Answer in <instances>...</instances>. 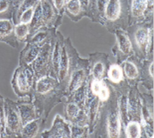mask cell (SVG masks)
<instances>
[{
    "label": "cell",
    "instance_id": "cell-1",
    "mask_svg": "<svg viewBox=\"0 0 154 138\" xmlns=\"http://www.w3.org/2000/svg\"><path fill=\"white\" fill-rule=\"evenodd\" d=\"M65 97V89L57 79L45 76L37 79L32 90L31 101L35 108L37 118L42 117L44 125L54 108Z\"/></svg>",
    "mask_w": 154,
    "mask_h": 138
},
{
    "label": "cell",
    "instance_id": "cell-2",
    "mask_svg": "<svg viewBox=\"0 0 154 138\" xmlns=\"http://www.w3.org/2000/svg\"><path fill=\"white\" fill-rule=\"evenodd\" d=\"M91 137L95 138L125 137L119 113L117 95L113 88L110 97L103 103L100 108L94 131Z\"/></svg>",
    "mask_w": 154,
    "mask_h": 138
},
{
    "label": "cell",
    "instance_id": "cell-3",
    "mask_svg": "<svg viewBox=\"0 0 154 138\" xmlns=\"http://www.w3.org/2000/svg\"><path fill=\"white\" fill-rule=\"evenodd\" d=\"M113 87L106 79L102 81L93 79L88 76L86 83L84 110L87 114L90 137L94 131L100 108L103 103L110 97Z\"/></svg>",
    "mask_w": 154,
    "mask_h": 138
},
{
    "label": "cell",
    "instance_id": "cell-4",
    "mask_svg": "<svg viewBox=\"0 0 154 138\" xmlns=\"http://www.w3.org/2000/svg\"><path fill=\"white\" fill-rule=\"evenodd\" d=\"M153 21L129 25L126 29L134 55L141 60H153Z\"/></svg>",
    "mask_w": 154,
    "mask_h": 138
},
{
    "label": "cell",
    "instance_id": "cell-5",
    "mask_svg": "<svg viewBox=\"0 0 154 138\" xmlns=\"http://www.w3.org/2000/svg\"><path fill=\"white\" fill-rule=\"evenodd\" d=\"M88 66L89 60L88 58H81L72 44L71 38H65L58 74V81L65 91L72 72L79 67Z\"/></svg>",
    "mask_w": 154,
    "mask_h": 138
},
{
    "label": "cell",
    "instance_id": "cell-6",
    "mask_svg": "<svg viewBox=\"0 0 154 138\" xmlns=\"http://www.w3.org/2000/svg\"><path fill=\"white\" fill-rule=\"evenodd\" d=\"M102 26L113 34L117 29L126 31L129 27V0H107Z\"/></svg>",
    "mask_w": 154,
    "mask_h": 138
},
{
    "label": "cell",
    "instance_id": "cell-7",
    "mask_svg": "<svg viewBox=\"0 0 154 138\" xmlns=\"http://www.w3.org/2000/svg\"><path fill=\"white\" fill-rule=\"evenodd\" d=\"M36 79L31 64L19 65L14 72L11 86L19 98L28 97L32 99V90Z\"/></svg>",
    "mask_w": 154,
    "mask_h": 138
},
{
    "label": "cell",
    "instance_id": "cell-8",
    "mask_svg": "<svg viewBox=\"0 0 154 138\" xmlns=\"http://www.w3.org/2000/svg\"><path fill=\"white\" fill-rule=\"evenodd\" d=\"M4 110L6 138H22L23 125L16 102L8 98L4 99Z\"/></svg>",
    "mask_w": 154,
    "mask_h": 138
},
{
    "label": "cell",
    "instance_id": "cell-9",
    "mask_svg": "<svg viewBox=\"0 0 154 138\" xmlns=\"http://www.w3.org/2000/svg\"><path fill=\"white\" fill-rule=\"evenodd\" d=\"M142 109L140 124L142 128V138H153V92H141Z\"/></svg>",
    "mask_w": 154,
    "mask_h": 138
},
{
    "label": "cell",
    "instance_id": "cell-10",
    "mask_svg": "<svg viewBox=\"0 0 154 138\" xmlns=\"http://www.w3.org/2000/svg\"><path fill=\"white\" fill-rule=\"evenodd\" d=\"M116 42L112 48V53L116 58L117 64L120 65L129 57L134 55L132 44L128 36L127 33L125 30L117 29L114 31Z\"/></svg>",
    "mask_w": 154,
    "mask_h": 138
},
{
    "label": "cell",
    "instance_id": "cell-11",
    "mask_svg": "<svg viewBox=\"0 0 154 138\" xmlns=\"http://www.w3.org/2000/svg\"><path fill=\"white\" fill-rule=\"evenodd\" d=\"M109 54L104 52H94L89 54V74L93 79L102 81L106 78L107 71L111 65Z\"/></svg>",
    "mask_w": 154,
    "mask_h": 138
},
{
    "label": "cell",
    "instance_id": "cell-12",
    "mask_svg": "<svg viewBox=\"0 0 154 138\" xmlns=\"http://www.w3.org/2000/svg\"><path fill=\"white\" fill-rule=\"evenodd\" d=\"M120 65L122 68L125 80L130 86L138 85L140 83L142 60L134 55L120 63Z\"/></svg>",
    "mask_w": 154,
    "mask_h": 138
},
{
    "label": "cell",
    "instance_id": "cell-13",
    "mask_svg": "<svg viewBox=\"0 0 154 138\" xmlns=\"http://www.w3.org/2000/svg\"><path fill=\"white\" fill-rule=\"evenodd\" d=\"M64 39L63 34L58 31H56L51 39V69L48 76L57 79Z\"/></svg>",
    "mask_w": 154,
    "mask_h": 138
},
{
    "label": "cell",
    "instance_id": "cell-14",
    "mask_svg": "<svg viewBox=\"0 0 154 138\" xmlns=\"http://www.w3.org/2000/svg\"><path fill=\"white\" fill-rule=\"evenodd\" d=\"M51 40L41 47L39 55L31 63L36 81L42 77L49 75L51 69Z\"/></svg>",
    "mask_w": 154,
    "mask_h": 138
},
{
    "label": "cell",
    "instance_id": "cell-15",
    "mask_svg": "<svg viewBox=\"0 0 154 138\" xmlns=\"http://www.w3.org/2000/svg\"><path fill=\"white\" fill-rule=\"evenodd\" d=\"M71 124L61 115L56 114L50 129L42 132V138H71Z\"/></svg>",
    "mask_w": 154,
    "mask_h": 138
},
{
    "label": "cell",
    "instance_id": "cell-16",
    "mask_svg": "<svg viewBox=\"0 0 154 138\" xmlns=\"http://www.w3.org/2000/svg\"><path fill=\"white\" fill-rule=\"evenodd\" d=\"M142 97L138 85L130 86L128 92L127 111L129 121L141 120Z\"/></svg>",
    "mask_w": 154,
    "mask_h": 138
},
{
    "label": "cell",
    "instance_id": "cell-17",
    "mask_svg": "<svg viewBox=\"0 0 154 138\" xmlns=\"http://www.w3.org/2000/svg\"><path fill=\"white\" fill-rule=\"evenodd\" d=\"M64 118L70 124L79 126H88V117L84 108L70 101H65L64 106Z\"/></svg>",
    "mask_w": 154,
    "mask_h": 138
},
{
    "label": "cell",
    "instance_id": "cell-18",
    "mask_svg": "<svg viewBox=\"0 0 154 138\" xmlns=\"http://www.w3.org/2000/svg\"><path fill=\"white\" fill-rule=\"evenodd\" d=\"M44 27L57 29L62 24L63 16L60 15L53 5L52 0H40Z\"/></svg>",
    "mask_w": 154,
    "mask_h": 138
},
{
    "label": "cell",
    "instance_id": "cell-19",
    "mask_svg": "<svg viewBox=\"0 0 154 138\" xmlns=\"http://www.w3.org/2000/svg\"><path fill=\"white\" fill-rule=\"evenodd\" d=\"M88 76H89L88 67H82L75 69L70 76L68 85L65 91L64 97H69L75 91L86 84Z\"/></svg>",
    "mask_w": 154,
    "mask_h": 138
},
{
    "label": "cell",
    "instance_id": "cell-20",
    "mask_svg": "<svg viewBox=\"0 0 154 138\" xmlns=\"http://www.w3.org/2000/svg\"><path fill=\"white\" fill-rule=\"evenodd\" d=\"M0 42L17 49L20 42L15 34V25L12 20H0Z\"/></svg>",
    "mask_w": 154,
    "mask_h": 138
},
{
    "label": "cell",
    "instance_id": "cell-21",
    "mask_svg": "<svg viewBox=\"0 0 154 138\" xmlns=\"http://www.w3.org/2000/svg\"><path fill=\"white\" fill-rule=\"evenodd\" d=\"M147 0H129V26L144 22Z\"/></svg>",
    "mask_w": 154,
    "mask_h": 138
},
{
    "label": "cell",
    "instance_id": "cell-22",
    "mask_svg": "<svg viewBox=\"0 0 154 138\" xmlns=\"http://www.w3.org/2000/svg\"><path fill=\"white\" fill-rule=\"evenodd\" d=\"M154 60H142V70L140 83L148 92H153L154 89Z\"/></svg>",
    "mask_w": 154,
    "mask_h": 138
},
{
    "label": "cell",
    "instance_id": "cell-23",
    "mask_svg": "<svg viewBox=\"0 0 154 138\" xmlns=\"http://www.w3.org/2000/svg\"><path fill=\"white\" fill-rule=\"evenodd\" d=\"M15 102L23 126L37 119L35 108L31 99L28 101L18 100Z\"/></svg>",
    "mask_w": 154,
    "mask_h": 138
},
{
    "label": "cell",
    "instance_id": "cell-24",
    "mask_svg": "<svg viewBox=\"0 0 154 138\" xmlns=\"http://www.w3.org/2000/svg\"><path fill=\"white\" fill-rule=\"evenodd\" d=\"M57 29L56 28L48 29V28L44 27L35 33L32 36L28 38L25 43H29L42 47L44 44L49 43L51 40L53 35L57 31Z\"/></svg>",
    "mask_w": 154,
    "mask_h": 138
},
{
    "label": "cell",
    "instance_id": "cell-25",
    "mask_svg": "<svg viewBox=\"0 0 154 138\" xmlns=\"http://www.w3.org/2000/svg\"><path fill=\"white\" fill-rule=\"evenodd\" d=\"M106 2L107 0H91L87 18L93 22L102 25Z\"/></svg>",
    "mask_w": 154,
    "mask_h": 138
},
{
    "label": "cell",
    "instance_id": "cell-26",
    "mask_svg": "<svg viewBox=\"0 0 154 138\" xmlns=\"http://www.w3.org/2000/svg\"><path fill=\"white\" fill-rule=\"evenodd\" d=\"M64 13L74 22H78L84 17H86L85 11L79 0H69L66 2Z\"/></svg>",
    "mask_w": 154,
    "mask_h": 138
},
{
    "label": "cell",
    "instance_id": "cell-27",
    "mask_svg": "<svg viewBox=\"0 0 154 138\" xmlns=\"http://www.w3.org/2000/svg\"><path fill=\"white\" fill-rule=\"evenodd\" d=\"M25 47L20 53L19 65L31 64L36 59L40 51V47L33 45L29 43H25Z\"/></svg>",
    "mask_w": 154,
    "mask_h": 138
},
{
    "label": "cell",
    "instance_id": "cell-28",
    "mask_svg": "<svg viewBox=\"0 0 154 138\" xmlns=\"http://www.w3.org/2000/svg\"><path fill=\"white\" fill-rule=\"evenodd\" d=\"M42 118L39 117L32 120L23 126L22 130V138L35 137L41 128L45 127Z\"/></svg>",
    "mask_w": 154,
    "mask_h": 138
},
{
    "label": "cell",
    "instance_id": "cell-29",
    "mask_svg": "<svg viewBox=\"0 0 154 138\" xmlns=\"http://www.w3.org/2000/svg\"><path fill=\"white\" fill-rule=\"evenodd\" d=\"M106 79L111 85L122 83L125 81L122 67L117 63H111L107 71Z\"/></svg>",
    "mask_w": 154,
    "mask_h": 138
},
{
    "label": "cell",
    "instance_id": "cell-30",
    "mask_svg": "<svg viewBox=\"0 0 154 138\" xmlns=\"http://www.w3.org/2000/svg\"><path fill=\"white\" fill-rule=\"evenodd\" d=\"M44 27H44L43 21L42 11L40 1H39L35 6L33 16H32L31 22L29 24V36L28 38L32 36L35 33Z\"/></svg>",
    "mask_w": 154,
    "mask_h": 138
},
{
    "label": "cell",
    "instance_id": "cell-31",
    "mask_svg": "<svg viewBox=\"0 0 154 138\" xmlns=\"http://www.w3.org/2000/svg\"><path fill=\"white\" fill-rule=\"evenodd\" d=\"M38 0H20L14 7L12 21L14 25L18 24L19 19L22 14L28 9L35 6Z\"/></svg>",
    "mask_w": 154,
    "mask_h": 138
},
{
    "label": "cell",
    "instance_id": "cell-32",
    "mask_svg": "<svg viewBox=\"0 0 154 138\" xmlns=\"http://www.w3.org/2000/svg\"><path fill=\"white\" fill-rule=\"evenodd\" d=\"M125 137L142 138V128L138 121H129L124 128Z\"/></svg>",
    "mask_w": 154,
    "mask_h": 138
},
{
    "label": "cell",
    "instance_id": "cell-33",
    "mask_svg": "<svg viewBox=\"0 0 154 138\" xmlns=\"http://www.w3.org/2000/svg\"><path fill=\"white\" fill-rule=\"evenodd\" d=\"M87 83V82H86ZM86 83L82 86L78 90L75 91L73 93L69 96V97L65 98L66 101H70L76 104L78 106L82 108H84V104L85 101V95H86Z\"/></svg>",
    "mask_w": 154,
    "mask_h": 138
},
{
    "label": "cell",
    "instance_id": "cell-34",
    "mask_svg": "<svg viewBox=\"0 0 154 138\" xmlns=\"http://www.w3.org/2000/svg\"><path fill=\"white\" fill-rule=\"evenodd\" d=\"M14 7L11 0H0V20H12Z\"/></svg>",
    "mask_w": 154,
    "mask_h": 138
},
{
    "label": "cell",
    "instance_id": "cell-35",
    "mask_svg": "<svg viewBox=\"0 0 154 138\" xmlns=\"http://www.w3.org/2000/svg\"><path fill=\"white\" fill-rule=\"evenodd\" d=\"M15 34L19 42L25 43L29 36V24L18 23L15 24Z\"/></svg>",
    "mask_w": 154,
    "mask_h": 138
},
{
    "label": "cell",
    "instance_id": "cell-36",
    "mask_svg": "<svg viewBox=\"0 0 154 138\" xmlns=\"http://www.w3.org/2000/svg\"><path fill=\"white\" fill-rule=\"evenodd\" d=\"M71 138H88L90 137L88 126H82L71 124Z\"/></svg>",
    "mask_w": 154,
    "mask_h": 138
},
{
    "label": "cell",
    "instance_id": "cell-37",
    "mask_svg": "<svg viewBox=\"0 0 154 138\" xmlns=\"http://www.w3.org/2000/svg\"><path fill=\"white\" fill-rule=\"evenodd\" d=\"M4 98L0 94V137L6 138L5 133V121H4Z\"/></svg>",
    "mask_w": 154,
    "mask_h": 138
},
{
    "label": "cell",
    "instance_id": "cell-38",
    "mask_svg": "<svg viewBox=\"0 0 154 138\" xmlns=\"http://www.w3.org/2000/svg\"><path fill=\"white\" fill-rule=\"evenodd\" d=\"M154 17V0H147L144 14V22H153Z\"/></svg>",
    "mask_w": 154,
    "mask_h": 138
},
{
    "label": "cell",
    "instance_id": "cell-39",
    "mask_svg": "<svg viewBox=\"0 0 154 138\" xmlns=\"http://www.w3.org/2000/svg\"><path fill=\"white\" fill-rule=\"evenodd\" d=\"M34 8H31L28 10L25 11L22 15H21L20 19H19L18 23H23V24H30V22H31L32 16H33L34 13Z\"/></svg>",
    "mask_w": 154,
    "mask_h": 138
},
{
    "label": "cell",
    "instance_id": "cell-40",
    "mask_svg": "<svg viewBox=\"0 0 154 138\" xmlns=\"http://www.w3.org/2000/svg\"><path fill=\"white\" fill-rule=\"evenodd\" d=\"M53 5L58 13L61 16L64 15L65 4H66V0H52Z\"/></svg>",
    "mask_w": 154,
    "mask_h": 138
},
{
    "label": "cell",
    "instance_id": "cell-41",
    "mask_svg": "<svg viewBox=\"0 0 154 138\" xmlns=\"http://www.w3.org/2000/svg\"><path fill=\"white\" fill-rule=\"evenodd\" d=\"M79 1H80L81 5L83 8V10L85 11L86 17H87L88 11H89V8L91 0H79Z\"/></svg>",
    "mask_w": 154,
    "mask_h": 138
},
{
    "label": "cell",
    "instance_id": "cell-42",
    "mask_svg": "<svg viewBox=\"0 0 154 138\" xmlns=\"http://www.w3.org/2000/svg\"><path fill=\"white\" fill-rule=\"evenodd\" d=\"M11 2H12V3L13 4V5H14V6H15L16 4H17L20 1V0H11Z\"/></svg>",
    "mask_w": 154,
    "mask_h": 138
},
{
    "label": "cell",
    "instance_id": "cell-43",
    "mask_svg": "<svg viewBox=\"0 0 154 138\" xmlns=\"http://www.w3.org/2000/svg\"><path fill=\"white\" fill-rule=\"evenodd\" d=\"M68 1H69V0H66V2H68Z\"/></svg>",
    "mask_w": 154,
    "mask_h": 138
},
{
    "label": "cell",
    "instance_id": "cell-44",
    "mask_svg": "<svg viewBox=\"0 0 154 138\" xmlns=\"http://www.w3.org/2000/svg\"><path fill=\"white\" fill-rule=\"evenodd\" d=\"M38 1H40V0H38Z\"/></svg>",
    "mask_w": 154,
    "mask_h": 138
}]
</instances>
